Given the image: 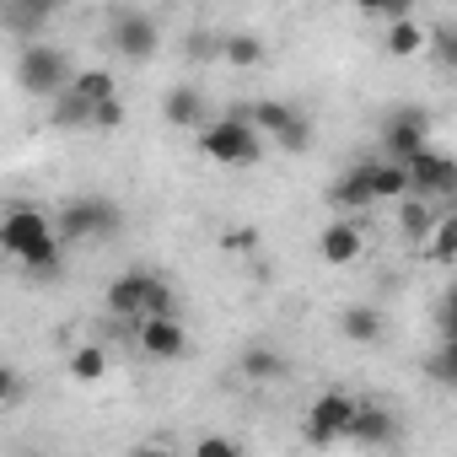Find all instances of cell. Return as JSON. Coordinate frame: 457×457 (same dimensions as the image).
<instances>
[{"label":"cell","mask_w":457,"mask_h":457,"mask_svg":"<svg viewBox=\"0 0 457 457\" xmlns=\"http://www.w3.org/2000/svg\"><path fill=\"white\" fill-rule=\"evenodd\" d=\"M441 339H457V286L441 296Z\"/></svg>","instance_id":"31"},{"label":"cell","mask_w":457,"mask_h":457,"mask_svg":"<svg viewBox=\"0 0 457 457\" xmlns=\"http://www.w3.org/2000/svg\"><path fill=\"white\" fill-rule=\"evenodd\" d=\"M243 119H248V124H253V129H259L264 140H275L280 151H307V145H312V124H307V119H302V113H296L291 103L259 97V103H253V108H248Z\"/></svg>","instance_id":"6"},{"label":"cell","mask_w":457,"mask_h":457,"mask_svg":"<svg viewBox=\"0 0 457 457\" xmlns=\"http://www.w3.org/2000/svg\"><path fill=\"white\" fill-rule=\"evenodd\" d=\"M108 44L124 54V60H151L156 54V44H162V28H156V17L151 12H113V28H108Z\"/></svg>","instance_id":"9"},{"label":"cell","mask_w":457,"mask_h":457,"mask_svg":"<svg viewBox=\"0 0 457 457\" xmlns=\"http://www.w3.org/2000/svg\"><path fill=\"white\" fill-rule=\"evenodd\" d=\"M156 286H162V275H151V270H119V275L108 280L103 302H108V312H113V318H129V323H140V318L151 312V296H156Z\"/></svg>","instance_id":"8"},{"label":"cell","mask_w":457,"mask_h":457,"mask_svg":"<svg viewBox=\"0 0 457 457\" xmlns=\"http://www.w3.org/2000/svg\"><path fill=\"white\" fill-rule=\"evenodd\" d=\"M162 119L172 124V129H204V97H199V87H167V97H162Z\"/></svg>","instance_id":"15"},{"label":"cell","mask_w":457,"mask_h":457,"mask_svg":"<svg viewBox=\"0 0 457 457\" xmlns=\"http://www.w3.org/2000/svg\"><path fill=\"white\" fill-rule=\"evenodd\" d=\"M135 345L145 361H183L188 355V328L178 318H145L135 323Z\"/></svg>","instance_id":"11"},{"label":"cell","mask_w":457,"mask_h":457,"mask_svg":"<svg viewBox=\"0 0 457 457\" xmlns=\"http://www.w3.org/2000/svg\"><path fill=\"white\" fill-rule=\"evenodd\" d=\"M425 371H430L441 387H457V339H441V350L425 361Z\"/></svg>","instance_id":"27"},{"label":"cell","mask_w":457,"mask_h":457,"mask_svg":"<svg viewBox=\"0 0 457 457\" xmlns=\"http://www.w3.org/2000/svg\"><path fill=\"white\" fill-rule=\"evenodd\" d=\"M119 124H124V103H103L92 113V129H119Z\"/></svg>","instance_id":"32"},{"label":"cell","mask_w":457,"mask_h":457,"mask_svg":"<svg viewBox=\"0 0 457 457\" xmlns=\"http://www.w3.org/2000/svg\"><path fill=\"white\" fill-rule=\"evenodd\" d=\"M237 371L248 377V382H259V387H270V382H280L291 366H286V355L270 345V339H253L248 350H243V361H237Z\"/></svg>","instance_id":"16"},{"label":"cell","mask_w":457,"mask_h":457,"mask_svg":"<svg viewBox=\"0 0 457 457\" xmlns=\"http://www.w3.org/2000/svg\"><path fill=\"white\" fill-rule=\"evenodd\" d=\"M92 103H81L76 92H65V97H54V108H49V119H54V129H92Z\"/></svg>","instance_id":"26"},{"label":"cell","mask_w":457,"mask_h":457,"mask_svg":"<svg viewBox=\"0 0 457 457\" xmlns=\"http://www.w3.org/2000/svg\"><path fill=\"white\" fill-rule=\"evenodd\" d=\"M382 151H387V162H398V167H409L420 151H430V113L425 108H393L387 119H382Z\"/></svg>","instance_id":"7"},{"label":"cell","mask_w":457,"mask_h":457,"mask_svg":"<svg viewBox=\"0 0 457 457\" xmlns=\"http://www.w3.org/2000/svg\"><path fill=\"white\" fill-rule=\"evenodd\" d=\"M65 237H60V226L44 215V210H33V204H12L6 210V226H0V248H6V259H17L22 270H33V275H54L60 270V248Z\"/></svg>","instance_id":"1"},{"label":"cell","mask_w":457,"mask_h":457,"mask_svg":"<svg viewBox=\"0 0 457 457\" xmlns=\"http://www.w3.org/2000/svg\"><path fill=\"white\" fill-rule=\"evenodd\" d=\"M194 457H243V446H237L232 436L210 430V436H199V441H194Z\"/></svg>","instance_id":"28"},{"label":"cell","mask_w":457,"mask_h":457,"mask_svg":"<svg viewBox=\"0 0 457 457\" xmlns=\"http://www.w3.org/2000/svg\"><path fill=\"white\" fill-rule=\"evenodd\" d=\"M355 414H361V398H355L350 387H323V393L307 403V414H302V436H307L312 446L350 441V425H355Z\"/></svg>","instance_id":"4"},{"label":"cell","mask_w":457,"mask_h":457,"mask_svg":"<svg viewBox=\"0 0 457 457\" xmlns=\"http://www.w3.org/2000/svg\"><path fill=\"white\" fill-rule=\"evenodd\" d=\"M339 334H345L350 345H377V339H382V312L355 302V307L339 312Z\"/></svg>","instance_id":"20"},{"label":"cell","mask_w":457,"mask_h":457,"mask_svg":"<svg viewBox=\"0 0 457 457\" xmlns=\"http://www.w3.org/2000/svg\"><path fill=\"white\" fill-rule=\"evenodd\" d=\"M420 253H425L430 264H457V210L436 220V232L420 243Z\"/></svg>","instance_id":"23"},{"label":"cell","mask_w":457,"mask_h":457,"mask_svg":"<svg viewBox=\"0 0 457 457\" xmlns=\"http://www.w3.org/2000/svg\"><path fill=\"white\" fill-rule=\"evenodd\" d=\"M361 253H366V237H361V226H355L350 215H334L323 232H318V259H323V264L345 270V264H355Z\"/></svg>","instance_id":"12"},{"label":"cell","mask_w":457,"mask_h":457,"mask_svg":"<svg viewBox=\"0 0 457 457\" xmlns=\"http://www.w3.org/2000/svg\"><path fill=\"white\" fill-rule=\"evenodd\" d=\"M188 54H194V60H220V54H226V38H215V33H188Z\"/></svg>","instance_id":"30"},{"label":"cell","mask_w":457,"mask_h":457,"mask_svg":"<svg viewBox=\"0 0 457 457\" xmlns=\"http://www.w3.org/2000/svg\"><path fill=\"white\" fill-rule=\"evenodd\" d=\"M49 6H44V0H33V6H28V0H6V6H0V28H6V33H22V49L28 44H44V28H49Z\"/></svg>","instance_id":"13"},{"label":"cell","mask_w":457,"mask_h":457,"mask_svg":"<svg viewBox=\"0 0 457 457\" xmlns=\"http://www.w3.org/2000/svg\"><path fill=\"white\" fill-rule=\"evenodd\" d=\"M371 194H377V204H403L409 194H414V178H409V167H398V162H371Z\"/></svg>","instance_id":"17"},{"label":"cell","mask_w":457,"mask_h":457,"mask_svg":"<svg viewBox=\"0 0 457 457\" xmlns=\"http://www.w3.org/2000/svg\"><path fill=\"white\" fill-rule=\"evenodd\" d=\"M81 103H92V108H103V103H119V81H113V71H76V87H71Z\"/></svg>","instance_id":"22"},{"label":"cell","mask_w":457,"mask_h":457,"mask_svg":"<svg viewBox=\"0 0 457 457\" xmlns=\"http://www.w3.org/2000/svg\"><path fill=\"white\" fill-rule=\"evenodd\" d=\"M129 457H178L172 446H156V441H140V446H129Z\"/></svg>","instance_id":"33"},{"label":"cell","mask_w":457,"mask_h":457,"mask_svg":"<svg viewBox=\"0 0 457 457\" xmlns=\"http://www.w3.org/2000/svg\"><path fill=\"white\" fill-rule=\"evenodd\" d=\"M17 87L54 103V97H65L76 87V71H71V60H65L60 44H28L17 54Z\"/></svg>","instance_id":"3"},{"label":"cell","mask_w":457,"mask_h":457,"mask_svg":"<svg viewBox=\"0 0 457 457\" xmlns=\"http://www.w3.org/2000/svg\"><path fill=\"white\" fill-rule=\"evenodd\" d=\"M194 140H199V156H210L215 167H253L264 156V135L243 113H226V119L204 124Z\"/></svg>","instance_id":"2"},{"label":"cell","mask_w":457,"mask_h":457,"mask_svg":"<svg viewBox=\"0 0 457 457\" xmlns=\"http://www.w3.org/2000/svg\"><path fill=\"white\" fill-rule=\"evenodd\" d=\"M0 387H6V403H17V398H22V377H17V371L0 377Z\"/></svg>","instance_id":"34"},{"label":"cell","mask_w":457,"mask_h":457,"mask_svg":"<svg viewBox=\"0 0 457 457\" xmlns=\"http://www.w3.org/2000/svg\"><path fill=\"white\" fill-rule=\"evenodd\" d=\"M71 377H76L81 387H97V382L108 377V350H103V345H81V350H71Z\"/></svg>","instance_id":"25"},{"label":"cell","mask_w":457,"mask_h":457,"mask_svg":"<svg viewBox=\"0 0 457 457\" xmlns=\"http://www.w3.org/2000/svg\"><path fill=\"white\" fill-rule=\"evenodd\" d=\"M54 226H60V237L65 243H103V237H113L119 226H124V215H119V204L113 199H71L60 215H54Z\"/></svg>","instance_id":"5"},{"label":"cell","mask_w":457,"mask_h":457,"mask_svg":"<svg viewBox=\"0 0 457 457\" xmlns=\"http://www.w3.org/2000/svg\"><path fill=\"white\" fill-rule=\"evenodd\" d=\"M436 204L430 199H420V194H409L403 204H398V226H403V237H414V243H425L430 232H436Z\"/></svg>","instance_id":"21"},{"label":"cell","mask_w":457,"mask_h":457,"mask_svg":"<svg viewBox=\"0 0 457 457\" xmlns=\"http://www.w3.org/2000/svg\"><path fill=\"white\" fill-rule=\"evenodd\" d=\"M264 54H270V49H264L259 33H226V54H220V60H226V65H237V71H259Z\"/></svg>","instance_id":"24"},{"label":"cell","mask_w":457,"mask_h":457,"mask_svg":"<svg viewBox=\"0 0 457 457\" xmlns=\"http://www.w3.org/2000/svg\"><path fill=\"white\" fill-rule=\"evenodd\" d=\"M328 199H334V210H339V215H355V210L377 204V194H371V162H355L345 178H334Z\"/></svg>","instance_id":"14"},{"label":"cell","mask_w":457,"mask_h":457,"mask_svg":"<svg viewBox=\"0 0 457 457\" xmlns=\"http://www.w3.org/2000/svg\"><path fill=\"white\" fill-rule=\"evenodd\" d=\"M382 49H387L393 60H414L420 49H430V33H425L414 17H398V22H387V33H382Z\"/></svg>","instance_id":"18"},{"label":"cell","mask_w":457,"mask_h":457,"mask_svg":"<svg viewBox=\"0 0 457 457\" xmlns=\"http://www.w3.org/2000/svg\"><path fill=\"white\" fill-rule=\"evenodd\" d=\"M409 178H414V194L420 199H452L457 194V156H446V151H420L414 162H409Z\"/></svg>","instance_id":"10"},{"label":"cell","mask_w":457,"mask_h":457,"mask_svg":"<svg viewBox=\"0 0 457 457\" xmlns=\"http://www.w3.org/2000/svg\"><path fill=\"white\" fill-rule=\"evenodd\" d=\"M430 54H436V60H441L446 71H457V22H452V28H436V33H430Z\"/></svg>","instance_id":"29"},{"label":"cell","mask_w":457,"mask_h":457,"mask_svg":"<svg viewBox=\"0 0 457 457\" xmlns=\"http://www.w3.org/2000/svg\"><path fill=\"white\" fill-rule=\"evenodd\" d=\"M350 441H355V446H387V441H393V414L377 409V403H361V414H355V425H350Z\"/></svg>","instance_id":"19"}]
</instances>
